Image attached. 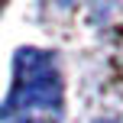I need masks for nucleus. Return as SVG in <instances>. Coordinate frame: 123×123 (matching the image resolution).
<instances>
[{
	"mask_svg": "<svg viewBox=\"0 0 123 123\" xmlns=\"http://www.w3.org/2000/svg\"><path fill=\"white\" fill-rule=\"evenodd\" d=\"M62 117V81L55 58L39 49L16 55V78L6 104L0 107L3 123H58Z\"/></svg>",
	"mask_w": 123,
	"mask_h": 123,
	"instance_id": "nucleus-1",
	"label": "nucleus"
}]
</instances>
